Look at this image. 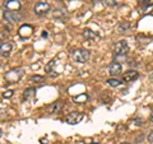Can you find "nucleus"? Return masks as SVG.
Returning <instances> with one entry per match:
<instances>
[{"label":"nucleus","instance_id":"1","mask_svg":"<svg viewBox=\"0 0 153 144\" xmlns=\"http://www.w3.org/2000/svg\"><path fill=\"white\" fill-rule=\"evenodd\" d=\"M71 59H73L75 63H80L84 64L87 63V60L89 59V51L85 49H76L71 51Z\"/></svg>","mask_w":153,"mask_h":144},{"label":"nucleus","instance_id":"2","mask_svg":"<svg viewBox=\"0 0 153 144\" xmlns=\"http://www.w3.org/2000/svg\"><path fill=\"white\" fill-rule=\"evenodd\" d=\"M129 52V45L125 40L119 41L116 45H115V56H126Z\"/></svg>","mask_w":153,"mask_h":144},{"label":"nucleus","instance_id":"3","mask_svg":"<svg viewBox=\"0 0 153 144\" xmlns=\"http://www.w3.org/2000/svg\"><path fill=\"white\" fill-rule=\"evenodd\" d=\"M33 12H35L36 16H45L50 12V4L47 1H38L33 7Z\"/></svg>","mask_w":153,"mask_h":144},{"label":"nucleus","instance_id":"4","mask_svg":"<svg viewBox=\"0 0 153 144\" xmlns=\"http://www.w3.org/2000/svg\"><path fill=\"white\" fill-rule=\"evenodd\" d=\"M22 76V70L21 69H14V70H10L8 71L5 74V80L8 82V84H12V83H16L21 79Z\"/></svg>","mask_w":153,"mask_h":144},{"label":"nucleus","instance_id":"5","mask_svg":"<svg viewBox=\"0 0 153 144\" xmlns=\"http://www.w3.org/2000/svg\"><path fill=\"white\" fill-rule=\"evenodd\" d=\"M3 16H4V19H5L7 22H10V23L19 22L22 18V16L19 14L18 10H5Z\"/></svg>","mask_w":153,"mask_h":144},{"label":"nucleus","instance_id":"6","mask_svg":"<svg viewBox=\"0 0 153 144\" xmlns=\"http://www.w3.org/2000/svg\"><path fill=\"white\" fill-rule=\"evenodd\" d=\"M83 120V114L82 112H70L68 116H66V122L69 125H75V124H79Z\"/></svg>","mask_w":153,"mask_h":144},{"label":"nucleus","instance_id":"7","mask_svg":"<svg viewBox=\"0 0 153 144\" xmlns=\"http://www.w3.org/2000/svg\"><path fill=\"white\" fill-rule=\"evenodd\" d=\"M4 8L7 10H19L22 8V4L19 0H7L4 3Z\"/></svg>","mask_w":153,"mask_h":144},{"label":"nucleus","instance_id":"8","mask_svg":"<svg viewBox=\"0 0 153 144\" xmlns=\"http://www.w3.org/2000/svg\"><path fill=\"white\" fill-rule=\"evenodd\" d=\"M121 70H123V66H121V64L119 63V61H112V63L110 64V66H108V73L111 74L112 76L119 75L121 73Z\"/></svg>","mask_w":153,"mask_h":144},{"label":"nucleus","instance_id":"9","mask_svg":"<svg viewBox=\"0 0 153 144\" xmlns=\"http://www.w3.org/2000/svg\"><path fill=\"white\" fill-rule=\"evenodd\" d=\"M19 36L23 37V38H28L30 36H32L33 33V27L30 24H23L21 28H19Z\"/></svg>","mask_w":153,"mask_h":144},{"label":"nucleus","instance_id":"10","mask_svg":"<svg viewBox=\"0 0 153 144\" xmlns=\"http://www.w3.org/2000/svg\"><path fill=\"white\" fill-rule=\"evenodd\" d=\"M138 76H139V73H138V71H135V70H129V71H126V73L124 74L123 80L124 82H133V80H135Z\"/></svg>","mask_w":153,"mask_h":144},{"label":"nucleus","instance_id":"11","mask_svg":"<svg viewBox=\"0 0 153 144\" xmlns=\"http://www.w3.org/2000/svg\"><path fill=\"white\" fill-rule=\"evenodd\" d=\"M13 49L12 44H9V42H3L1 45H0V52H1V56H8L10 54V51Z\"/></svg>","mask_w":153,"mask_h":144},{"label":"nucleus","instance_id":"12","mask_svg":"<svg viewBox=\"0 0 153 144\" xmlns=\"http://www.w3.org/2000/svg\"><path fill=\"white\" fill-rule=\"evenodd\" d=\"M83 37L85 38V40H96V38H98V35L96 32H93L92 30H89V28H85V30L83 31Z\"/></svg>","mask_w":153,"mask_h":144},{"label":"nucleus","instance_id":"13","mask_svg":"<svg viewBox=\"0 0 153 144\" xmlns=\"http://www.w3.org/2000/svg\"><path fill=\"white\" fill-rule=\"evenodd\" d=\"M61 108H63V102H61V101H56V102H54L49 107V111H50V114H56V112H59Z\"/></svg>","mask_w":153,"mask_h":144},{"label":"nucleus","instance_id":"14","mask_svg":"<svg viewBox=\"0 0 153 144\" xmlns=\"http://www.w3.org/2000/svg\"><path fill=\"white\" fill-rule=\"evenodd\" d=\"M35 93H36V89L35 88H27L25 91V93H23V98H25V99H30L31 97L35 96Z\"/></svg>","mask_w":153,"mask_h":144},{"label":"nucleus","instance_id":"15","mask_svg":"<svg viewBox=\"0 0 153 144\" xmlns=\"http://www.w3.org/2000/svg\"><path fill=\"white\" fill-rule=\"evenodd\" d=\"M106 83L108 85H111V87H119V85H121V80L115 79V78H110V79H107Z\"/></svg>","mask_w":153,"mask_h":144},{"label":"nucleus","instance_id":"16","mask_svg":"<svg viewBox=\"0 0 153 144\" xmlns=\"http://www.w3.org/2000/svg\"><path fill=\"white\" fill-rule=\"evenodd\" d=\"M87 99H88L87 94H79V96H76V97H74V102H76V103H84Z\"/></svg>","mask_w":153,"mask_h":144},{"label":"nucleus","instance_id":"17","mask_svg":"<svg viewBox=\"0 0 153 144\" xmlns=\"http://www.w3.org/2000/svg\"><path fill=\"white\" fill-rule=\"evenodd\" d=\"M129 27H130V24H129L128 22H121L120 24L117 26V30H119V31H121V32H125V31L129 30Z\"/></svg>","mask_w":153,"mask_h":144},{"label":"nucleus","instance_id":"18","mask_svg":"<svg viewBox=\"0 0 153 144\" xmlns=\"http://www.w3.org/2000/svg\"><path fill=\"white\" fill-rule=\"evenodd\" d=\"M102 1L106 7H116L117 5V0H102Z\"/></svg>","mask_w":153,"mask_h":144},{"label":"nucleus","instance_id":"19","mask_svg":"<svg viewBox=\"0 0 153 144\" xmlns=\"http://www.w3.org/2000/svg\"><path fill=\"white\" fill-rule=\"evenodd\" d=\"M55 63H56L55 60H51V61H50L49 65H47L46 68H45V71H46V73H51V71H52V68H54V65H55Z\"/></svg>","mask_w":153,"mask_h":144},{"label":"nucleus","instance_id":"20","mask_svg":"<svg viewBox=\"0 0 153 144\" xmlns=\"http://www.w3.org/2000/svg\"><path fill=\"white\" fill-rule=\"evenodd\" d=\"M13 93H14V92H13L12 89H8V91H5V92L3 93V97H4V98H12V97H13Z\"/></svg>","mask_w":153,"mask_h":144},{"label":"nucleus","instance_id":"21","mask_svg":"<svg viewBox=\"0 0 153 144\" xmlns=\"http://www.w3.org/2000/svg\"><path fill=\"white\" fill-rule=\"evenodd\" d=\"M42 80H44V78H42V76H38V75L31 76V82H42Z\"/></svg>","mask_w":153,"mask_h":144},{"label":"nucleus","instance_id":"22","mask_svg":"<svg viewBox=\"0 0 153 144\" xmlns=\"http://www.w3.org/2000/svg\"><path fill=\"white\" fill-rule=\"evenodd\" d=\"M148 140H149L151 143H153V131H151L149 134H148Z\"/></svg>","mask_w":153,"mask_h":144},{"label":"nucleus","instance_id":"23","mask_svg":"<svg viewBox=\"0 0 153 144\" xmlns=\"http://www.w3.org/2000/svg\"><path fill=\"white\" fill-rule=\"evenodd\" d=\"M42 37H44V38L47 37V32H46V31H44V33H42Z\"/></svg>","mask_w":153,"mask_h":144},{"label":"nucleus","instance_id":"24","mask_svg":"<svg viewBox=\"0 0 153 144\" xmlns=\"http://www.w3.org/2000/svg\"><path fill=\"white\" fill-rule=\"evenodd\" d=\"M149 119H151V121H153V111H152V114H151V117H149Z\"/></svg>","mask_w":153,"mask_h":144},{"label":"nucleus","instance_id":"25","mask_svg":"<svg viewBox=\"0 0 153 144\" xmlns=\"http://www.w3.org/2000/svg\"><path fill=\"white\" fill-rule=\"evenodd\" d=\"M92 1H93V3H97V1H100V0H92Z\"/></svg>","mask_w":153,"mask_h":144},{"label":"nucleus","instance_id":"26","mask_svg":"<svg viewBox=\"0 0 153 144\" xmlns=\"http://www.w3.org/2000/svg\"><path fill=\"white\" fill-rule=\"evenodd\" d=\"M121 144H130V143H126V142H124V143H121Z\"/></svg>","mask_w":153,"mask_h":144},{"label":"nucleus","instance_id":"27","mask_svg":"<svg viewBox=\"0 0 153 144\" xmlns=\"http://www.w3.org/2000/svg\"><path fill=\"white\" fill-rule=\"evenodd\" d=\"M91 144H98V143H91Z\"/></svg>","mask_w":153,"mask_h":144}]
</instances>
